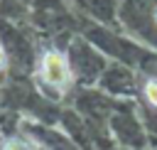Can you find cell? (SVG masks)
Instances as JSON below:
<instances>
[{"mask_svg": "<svg viewBox=\"0 0 157 150\" xmlns=\"http://www.w3.org/2000/svg\"><path fill=\"white\" fill-rule=\"evenodd\" d=\"M42 79L49 86H64L66 79H69L66 59L61 54H56V52H47L44 59H42Z\"/></svg>", "mask_w": 157, "mask_h": 150, "instance_id": "6da1fadb", "label": "cell"}, {"mask_svg": "<svg viewBox=\"0 0 157 150\" xmlns=\"http://www.w3.org/2000/svg\"><path fill=\"white\" fill-rule=\"evenodd\" d=\"M2 150H32L25 140H20V138H10L5 145H2Z\"/></svg>", "mask_w": 157, "mask_h": 150, "instance_id": "7a4b0ae2", "label": "cell"}, {"mask_svg": "<svg viewBox=\"0 0 157 150\" xmlns=\"http://www.w3.org/2000/svg\"><path fill=\"white\" fill-rule=\"evenodd\" d=\"M145 93H147V98L157 106V81L152 79V81H147V86H145Z\"/></svg>", "mask_w": 157, "mask_h": 150, "instance_id": "3957f363", "label": "cell"}, {"mask_svg": "<svg viewBox=\"0 0 157 150\" xmlns=\"http://www.w3.org/2000/svg\"><path fill=\"white\" fill-rule=\"evenodd\" d=\"M5 61H7V57H5V49H2V47H0V69H2V66H5Z\"/></svg>", "mask_w": 157, "mask_h": 150, "instance_id": "277c9868", "label": "cell"}, {"mask_svg": "<svg viewBox=\"0 0 157 150\" xmlns=\"http://www.w3.org/2000/svg\"><path fill=\"white\" fill-rule=\"evenodd\" d=\"M155 20H157V10H155Z\"/></svg>", "mask_w": 157, "mask_h": 150, "instance_id": "5b68a950", "label": "cell"}]
</instances>
